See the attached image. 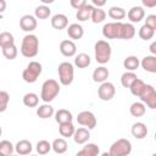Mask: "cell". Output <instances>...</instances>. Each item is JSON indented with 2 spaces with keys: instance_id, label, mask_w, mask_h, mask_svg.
I'll use <instances>...</instances> for the list:
<instances>
[{
  "instance_id": "obj_2",
  "label": "cell",
  "mask_w": 156,
  "mask_h": 156,
  "mask_svg": "<svg viewBox=\"0 0 156 156\" xmlns=\"http://www.w3.org/2000/svg\"><path fill=\"white\" fill-rule=\"evenodd\" d=\"M60 93V84L55 79H46L43 85H41V91H40V99L45 102L49 104Z\"/></svg>"
},
{
  "instance_id": "obj_14",
  "label": "cell",
  "mask_w": 156,
  "mask_h": 156,
  "mask_svg": "<svg viewBox=\"0 0 156 156\" xmlns=\"http://www.w3.org/2000/svg\"><path fill=\"white\" fill-rule=\"evenodd\" d=\"M33 150V146H32V143L27 139H22L20 140L16 145H15V151L17 152V155L20 156H26V155H29Z\"/></svg>"
},
{
  "instance_id": "obj_7",
  "label": "cell",
  "mask_w": 156,
  "mask_h": 156,
  "mask_svg": "<svg viewBox=\"0 0 156 156\" xmlns=\"http://www.w3.org/2000/svg\"><path fill=\"white\" fill-rule=\"evenodd\" d=\"M138 98H140V102H143L144 105L146 104V106L150 107L151 110L156 108V90L152 85L145 84L143 91Z\"/></svg>"
},
{
  "instance_id": "obj_35",
  "label": "cell",
  "mask_w": 156,
  "mask_h": 156,
  "mask_svg": "<svg viewBox=\"0 0 156 156\" xmlns=\"http://www.w3.org/2000/svg\"><path fill=\"white\" fill-rule=\"evenodd\" d=\"M13 150H15V146L12 145L11 141H9V140L0 141V154H2L4 156H11Z\"/></svg>"
},
{
  "instance_id": "obj_27",
  "label": "cell",
  "mask_w": 156,
  "mask_h": 156,
  "mask_svg": "<svg viewBox=\"0 0 156 156\" xmlns=\"http://www.w3.org/2000/svg\"><path fill=\"white\" fill-rule=\"evenodd\" d=\"M74 130H76V128H74V126H73L72 122L58 124V132H60L61 136H63V139H65V138H71V136H73Z\"/></svg>"
},
{
  "instance_id": "obj_34",
  "label": "cell",
  "mask_w": 156,
  "mask_h": 156,
  "mask_svg": "<svg viewBox=\"0 0 156 156\" xmlns=\"http://www.w3.org/2000/svg\"><path fill=\"white\" fill-rule=\"evenodd\" d=\"M136 74L134 72H124L122 76H121V84L124 87V88H129L133 82L136 79Z\"/></svg>"
},
{
  "instance_id": "obj_20",
  "label": "cell",
  "mask_w": 156,
  "mask_h": 156,
  "mask_svg": "<svg viewBox=\"0 0 156 156\" xmlns=\"http://www.w3.org/2000/svg\"><path fill=\"white\" fill-rule=\"evenodd\" d=\"M100 154V149L96 144L93 143H88L85 146H83V149L80 151H78L76 154V156H98Z\"/></svg>"
},
{
  "instance_id": "obj_26",
  "label": "cell",
  "mask_w": 156,
  "mask_h": 156,
  "mask_svg": "<svg viewBox=\"0 0 156 156\" xmlns=\"http://www.w3.org/2000/svg\"><path fill=\"white\" fill-rule=\"evenodd\" d=\"M37 115L39 118H50L54 115V107L50 104H43L37 108Z\"/></svg>"
},
{
  "instance_id": "obj_9",
  "label": "cell",
  "mask_w": 156,
  "mask_h": 156,
  "mask_svg": "<svg viewBox=\"0 0 156 156\" xmlns=\"http://www.w3.org/2000/svg\"><path fill=\"white\" fill-rule=\"evenodd\" d=\"M116 94V88L111 82H104L98 89V96L102 101H110Z\"/></svg>"
},
{
  "instance_id": "obj_43",
  "label": "cell",
  "mask_w": 156,
  "mask_h": 156,
  "mask_svg": "<svg viewBox=\"0 0 156 156\" xmlns=\"http://www.w3.org/2000/svg\"><path fill=\"white\" fill-rule=\"evenodd\" d=\"M145 26L150 27L151 29L156 30V15H149L146 16V20H145Z\"/></svg>"
},
{
  "instance_id": "obj_38",
  "label": "cell",
  "mask_w": 156,
  "mask_h": 156,
  "mask_svg": "<svg viewBox=\"0 0 156 156\" xmlns=\"http://www.w3.org/2000/svg\"><path fill=\"white\" fill-rule=\"evenodd\" d=\"M144 87H145V83H144L141 79L136 78V79L133 82V84L129 87V90H130V93H132L134 96H139L140 93L143 91Z\"/></svg>"
},
{
  "instance_id": "obj_48",
  "label": "cell",
  "mask_w": 156,
  "mask_h": 156,
  "mask_svg": "<svg viewBox=\"0 0 156 156\" xmlns=\"http://www.w3.org/2000/svg\"><path fill=\"white\" fill-rule=\"evenodd\" d=\"M155 48H156V43H152L151 46H150V51L152 52L154 56H155V54H156V49H155Z\"/></svg>"
},
{
  "instance_id": "obj_19",
  "label": "cell",
  "mask_w": 156,
  "mask_h": 156,
  "mask_svg": "<svg viewBox=\"0 0 156 156\" xmlns=\"http://www.w3.org/2000/svg\"><path fill=\"white\" fill-rule=\"evenodd\" d=\"M141 67L150 73H156V56L154 55H147L140 61Z\"/></svg>"
},
{
  "instance_id": "obj_28",
  "label": "cell",
  "mask_w": 156,
  "mask_h": 156,
  "mask_svg": "<svg viewBox=\"0 0 156 156\" xmlns=\"http://www.w3.org/2000/svg\"><path fill=\"white\" fill-rule=\"evenodd\" d=\"M129 112H130V115H132L133 117H141V116L145 115L146 107H145V105H144L143 102L136 101V102H133V104L130 105Z\"/></svg>"
},
{
  "instance_id": "obj_18",
  "label": "cell",
  "mask_w": 156,
  "mask_h": 156,
  "mask_svg": "<svg viewBox=\"0 0 156 156\" xmlns=\"http://www.w3.org/2000/svg\"><path fill=\"white\" fill-rule=\"evenodd\" d=\"M67 34H68V37H69L71 39L78 40V39H80V38L84 35V29H83V27H82L80 24H78V23H72V24H69V26L67 27Z\"/></svg>"
},
{
  "instance_id": "obj_6",
  "label": "cell",
  "mask_w": 156,
  "mask_h": 156,
  "mask_svg": "<svg viewBox=\"0 0 156 156\" xmlns=\"http://www.w3.org/2000/svg\"><path fill=\"white\" fill-rule=\"evenodd\" d=\"M108 152L112 156H128L132 152V143L128 139L121 138L110 146Z\"/></svg>"
},
{
  "instance_id": "obj_50",
  "label": "cell",
  "mask_w": 156,
  "mask_h": 156,
  "mask_svg": "<svg viewBox=\"0 0 156 156\" xmlns=\"http://www.w3.org/2000/svg\"><path fill=\"white\" fill-rule=\"evenodd\" d=\"M41 1H43V2H49V4L52 2V0H41Z\"/></svg>"
},
{
  "instance_id": "obj_15",
  "label": "cell",
  "mask_w": 156,
  "mask_h": 156,
  "mask_svg": "<svg viewBox=\"0 0 156 156\" xmlns=\"http://www.w3.org/2000/svg\"><path fill=\"white\" fill-rule=\"evenodd\" d=\"M51 26H52V28L58 29V30L65 29L68 26V18H67V16L63 15V13H56V15H54L51 17Z\"/></svg>"
},
{
  "instance_id": "obj_1",
  "label": "cell",
  "mask_w": 156,
  "mask_h": 156,
  "mask_svg": "<svg viewBox=\"0 0 156 156\" xmlns=\"http://www.w3.org/2000/svg\"><path fill=\"white\" fill-rule=\"evenodd\" d=\"M39 51V39L37 35L34 34H27L23 37L22 39V44H21V54L24 57H34L37 56Z\"/></svg>"
},
{
  "instance_id": "obj_36",
  "label": "cell",
  "mask_w": 156,
  "mask_h": 156,
  "mask_svg": "<svg viewBox=\"0 0 156 156\" xmlns=\"http://www.w3.org/2000/svg\"><path fill=\"white\" fill-rule=\"evenodd\" d=\"M34 13H35V17H37V18H39V20H45V18H48V17L50 16L51 10H50V7L46 6V5H40V6H38V7L35 9Z\"/></svg>"
},
{
  "instance_id": "obj_13",
  "label": "cell",
  "mask_w": 156,
  "mask_h": 156,
  "mask_svg": "<svg viewBox=\"0 0 156 156\" xmlns=\"http://www.w3.org/2000/svg\"><path fill=\"white\" fill-rule=\"evenodd\" d=\"M127 16H128V20L132 22V23H138V22H140L143 18H144V16H145V10L141 7V6H133L129 11H128V13H126Z\"/></svg>"
},
{
  "instance_id": "obj_5",
  "label": "cell",
  "mask_w": 156,
  "mask_h": 156,
  "mask_svg": "<svg viewBox=\"0 0 156 156\" xmlns=\"http://www.w3.org/2000/svg\"><path fill=\"white\" fill-rule=\"evenodd\" d=\"M41 71H43L41 63H39L38 61H30L28 63V66L23 69L22 78L27 83H34V82H37L38 77L41 74Z\"/></svg>"
},
{
  "instance_id": "obj_46",
  "label": "cell",
  "mask_w": 156,
  "mask_h": 156,
  "mask_svg": "<svg viewBox=\"0 0 156 156\" xmlns=\"http://www.w3.org/2000/svg\"><path fill=\"white\" fill-rule=\"evenodd\" d=\"M6 9V1L5 0H0V13L4 12Z\"/></svg>"
},
{
  "instance_id": "obj_16",
  "label": "cell",
  "mask_w": 156,
  "mask_h": 156,
  "mask_svg": "<svg viewBox=\"0 0 156 156\" xmlns=\"http://www.w3.org/2000/svg\"><path fill=\"white\" fill-rule=\"evenodd\" d=\"M130 132H132V135L135 139H144L147 135V127L143 122H136L132 126Z\"/></svg>"
},
{
  "instance_id": "obj_45",
  "label": "cell",
  "mask_w": 156,
  "mask_h": 156,
  "mask_svg": "<svg viewBox=\"0 0 156 156\" xmlns=\"http://www.w3.org/2000/svg\"><path fill=\"white\" fill-rule=\"evenodd\" d=\"M106 4L105 0H93V6H96L98 9H101V6H104Z\"/></svg>"
},
{
  "instance_id": "obj_4",
  "label": "cell",
  "mask_w": 156,
  "mask_h": 156,
  "mask_svg": "<svg viewBox=\"0 0 156 156\" xmlns=\"http://www.w3.org/2000/svg\"><path fill=\"white\" fill-rule=\"evenodd\" d=\"M57 73H58V80L62 85H69L73 82L74 77V68L71 62H61L57 67Z\"/></svg>"
},
{
  "instance_id": "obj_12",
  "label": "cell",
  "mask_w": 156,
  "mask_h": 156,
  "mask_svg": "<svg viewBox=\"0 0 156 156\" xmlns=\"http://www.w3.org/2000/svg\"><path fill=\"white\" fill-rule=\"evenodd\" d=\"M60 52L66 57H72L77 52V46L72 40H62L60 43Z\"/></svg>"
},
{
  "instance_id": "obj_44",
  "label": "cell",
  "mask_w": 156,
  "mask_h": 156,
  "mask_svg": "<svg viewBox=\"0 0 156 156\" xmlns=\"http://www.w3.org/2000/svg\"><path fill=\"white\" fill-rule=\"evenodd\" d=\"M88 2L85 1V0H71V6L72 7H74L76 10H79V9H82L83 6H85Z\"/></svg>"
},
{
  "instance_id": "obj_40",
  "label": "cell",
  "mask_w": 156,
  "mask_h": 156,
  "mask_svg": "<svg viewBox=\"0 0 156 156\" xmlns=\"http://www.w3.org/2000/svg\"><path fill=\"white\" fill-rule=\"evenodd\" d=\"M37 152L39 155H46L51 150V144L48 140H39L37 143Z\"/></svg>"
},
{
  "instance_id": "obj_21",
  "label": "cell",
  "mask_w": 156,
  "mask_h": 156,
  "mask_svg": "<svg viewBox=\"0 0 156 156\" xmlns=\"http://www.w3.org/2000/svg\"><path fill=\"white\" fill-rule=\"evenodd\" d=\"M93 9H94V6H93V5L87 4V5H85V6H83L82 9L77 10V13H76L77 20H78V21H80V22H84V21L90 20V17H91V12H93Z\"/></svg>"
},
{
  "instance_id": "obj_37",
  "label": "cell",
  "mask_w": 156,
  "mask_h": 156,
  "mask_svg": "<svg viewBox=\"0 0 156 156\" xmlns=\"http://www.w3.org/2000/svg\"><path fill=\"white\" fill-rule=\"evenodd\" d=\"M105 18H106V12H105L102 9H98V7H94V9H93L90 20H91L94 23H101Z\"/></svg>"
},
{
  "instance_id": "obj_24",
  "label": "cell",
  "mask_w": 156,
  "mask_h": 156,
  "mask_svg": "<svg viewBox=\"0 0 156 156\" xmlns=\"http://www.w3.org/2000/svg\"><path fill=\"white\" fill-rule=\"evenodd\" d=\"M51 149H52L56 154H58V155L65 154V152L67 151V149H68V145H67L66 139H63V138H57V139H55V140L52 141V144H51Z\"/></svg>"
},
{
  "instance_id": "obj_49",
  "label": "cell",
  "mask_w": 156,
  "mask_h": 156,
  "mask_svg": "<svg viewBox=\"0 0 156 156\" xmlns=\"http://www.w3.org/2000/svg\"><path fill=\"white\" fill-rule=\"evenodd\" d=\"M101 156H112V155H111L110 152H102V154H101Z\"/></svg>"
},
{
  "instance_id": "obj_41",
  "label": "cell",
  "mask_w": 156,
  "mask_h": 156,
  "mask_svg": "<svg viewBox=\"0 0 156 156\" xmlns=\"http://www.w3.org/2000/svg\"><path fill=\"white\" fill-rule=\"evenodd\" d=\"M17 54H18V50H17L16 45H11V46H9V48L2 49V55H4L7 60H13V58H16Z\"/></svg>"
},
{
  "instance_id": "obj_51",
  "label": "cell",
  "mask_w": 156,
  "mask_h": 156,
  "mask_svg": "<svg viewBox=\"0 0 156 156\" xmlns=\"http://www.w3.org/2000/svg\"><path fill=\"white\" fill-rule=\"evenodd\" d=\"M1 134H2V128L0 127V136H1Z\"/></svg>"
},
{
  "instance_id": "obj_52",
  "label": "cell",
  "mask_w": 156,
  "mask_h": 156,
  "mask_svg": "<svg viewBox=\"0 0 156 156\" xmlns=\"http://www.w3.org/2000/svg\"><path fill=\"white\" fill-rule=\"evenodd\" d=\"M11 156H20V155H11Z\"/></svg>"
},
{
  "instance_id": "obj_33",
  "label": "cell",
  "mask_w": 156,
  "mask_h": 156,
  "mask_svg": "<svg viewBox=\"0 0 156 156\" xmlns=\"http://www.w3.org/2000/svg\"><path fill=\"white\" fill-rule=\"evenodd\" d=\"M23 104L27 107H37L39 104V96L35 93H27L23 96Z\"/></svg>"
},
{
  "instance_id": "obj_11",
  "label": "cell",
  "mask_w": 156,
  "mask_h": 156,
  "mask_svg": "<svg viewBox=\"0 0 156 156\" xmlns=\"http://www.w3.org/2000/svg\"><path fill=\"white\" fill-rule=\"evenodd\" d=\"M37 18L32 15H24L20 20V27L24 32H33L37 28Z\"/></svg>"
},
{
  "instance_id": "obj_55",
  "label": "cell",
  "mask_w": 156,
  "mask_h": 156,
  "mask_svg": "<svg viewBox=\"0 0 156 156\" xmlns=\"http://www.w3.org/2000/svg\"><path fill=\"white\" fill-rule=\"evenodd\" d=\"M152 156H156V155H155V154H154V155H152Z\"/></svg>"
},
{
  "instance_id": "obj_53",
  "label": "cell",
  "mask_w": 156,
  "mask_h": 156,
  "mask_svg": "<svg viewBox=\"0 0 156 156\" xmlns=\"http://www.w3.org/2000/svg\"><path fill=\"white\" fill-rule=\"evenodd\" d=\"M30 156H38V155H30Z\"/></svg>"
},
{
  "instance_id": "obj_22",
  "label": "cell",
  "mask_w": 156,
  "mask_h": 156,
  "mask_svg": "<svg viewBox=\"0 0 156 156\" xmlns=\"http://www.w3.org/2000/svg\"><path fill=\"white\" fill-rule=\"evenodd\" d=\"M108 69L104 66H100L98 68L94 69L93 72V80L96 82V83H104L106 82V79L108 78Z\"/></svg>"
},
{
  "instance_id": "obj_8",
  "label": "cell",
  "mask_w": 156,
  "mask_h": 156,
  "mask_svg": "<svg viewBox=\"0 0 156 156\" xmlns=\"http://www.w3.org/2000/svg\"><path fill=\"white\" fill-rule=\"evenodd\" d=\"M122 22H108L102 27V35L106 39H121Z\"/></svg>"
},
{
  "instance_id": "obj_3",
  "label": "cell",
  "mask_w": 156,
  "mask_h": 156,
  "mask_svg": "<svg viewBox=\"0 0 156 156\" xmlns=\"http://www.w3.org/2000/svg\"><path fill=\"white\" fill-rule=\"evenodd\" d=\"M95 50V60L100 65H105L111 58V45L106 40H98L94 46Z\"/></svg>"
},
{
  "instance_id": "obj_17",
  "label": "cell",
  "mask_w": 156,
  "mask_h": 156,
  "mask_svg": "<svg viewBox=\"0 0 156 156\" xmlns=\"http://www.w3.org/2000/svg\"><path fill=\"white\" fill-rule=\"evenodd\" d=\"M89 138H90V132H89V129L80 127V128H78V129L74 130L73 140H74L76 144H79V145L85 144V143L89 140Z\"/></svg>"
},
{
  "instance_id": "obj_32",
  "label": "cell",
  "mask_w": 156,
  "mask_h": 156,
  "mask_svg": "<svg viewBox=\"0 0 156 156\" xmlns=\"http://www.w3.org/2000/svg\"><path fill=\"white\" fill-rule=\"evenodd\" d=\"M108 16L112 20H116L117 22H119V20H123L126 17V10L119 6H112L108 9Z\"/></svg>"
},
{
  "instance_id": "obj_39",
  "label": "cell",
  "mask_w": 156,
  "mask_h": 156,
  "mask_svg": "<svg viewBox=\"0 0 156 156\" xmlns=\"http://www.w3.org/2000/svg\"><path fill=\"white\" fill-rule=\"evenodd\" d=\"M154 34H155V30L151 29L150 27L145 26V24H143V26L140 27V29H139V37H140L143 40H150V39H152Z\"/></svg>"
},
{
  "instance_id": "obj_23",
  "label": "cell",
  "mask_w": 156,
  "mask_h": 156,
  "mask_svg": "<svg viewBox=\"0 0 156 156\" xmlns=\"http://www.w3.org/2000/svg\"><path fill=\"white\" fill-rule=\"evenodd\" d=\"M73 119V116L71 113V111L66 110V108H60L58 111L55 112V121L61 124V123H68V122H72Z\"/></svg>"
},
{
  "instance_id": "obj_54",
  "label": "cell",
  "mask_w": 156,
  "mask_h": 156,
  "mask_svg": "<svg viewBox=\"0 0 156 156\" xmlns=\"http://www.w3.org/2000/svg\"><path fill=\"white\" fill-rule=\"evenodd\" d=\"M0 156H4V155H2V154H0Z\"/></svg>"
},
{
  "instance_id": "obj_47",
  "label": "cell",
  "mask_w": 156,
  "mask_h": 156,
  "mask_svg": "<svg viewBox=\"0 0 156 156\" xmlns=\"http://www.w3.org/2000/svg\"><path fill=\"white\" fill-rule=\"evenodd\" d=\"M143 4H144L145 6H150V7H151V6H155V5H156V0H154L152 2H146V0H144Z\"/></svg>"
},
{
  "instance_id": "obj_31",
  "label": "cell",
  "mask_w": 156,
  "mask_h": 156,
  "mask_svg": "<svg viewBox=\"0 0 156 156\" xmlns=\"http://www.w3.org/2000/svg\"><path fill=\"white\" fill-rule=\"evenodd\" d=\"M11 45H15V38L10 32H1L0 33V46L1 49L9 48Z\"/></svg>"
},
{
  "instance_id": "obj_25",
  "label": "cell",
  "mask_w": 156,
  "mask_h": 156,
  "mask_svg": "<svg viewBox=\"0 0 156 156\" xmlns=\"http://www.w3.org/2000/svg\"><path fill=\"white\" fill-rule=\"evenodd\" d=\"M139 65H140V61H139V58H138L136 56H134V55L127 56V57L124 58V61H123V66H124V68H126L128 72L135 71V69L139 67Z\"/></svg>"
},
{
  "instance_id": "obj_10",
  "label": "cell",
  "mask_w": 156,
  "mask_h": 156,
  "mask_svg": "<svg viewBox=\"0 0 156 156\" xmlns=\"http://www.w3.org/2000/svg\"><path fill=\"white\" fill-rule=\"evenodd\" d=\"M77 122L78 124L87 127V129H93L96 126V117L90 111H82L77 116Z\"/></svg>"
},
{
  "instance_id": "obj_29",
  "label": "cell",
  "mask_w": 156,
  "mask_h": 156,
  "mask_svg": "<svg viewBox=\"0 0 156 156\" xmlns=\"http://www.w3.org/2000/svg\"><path fill=\"white\" fill-rule=\"evenodd\" d=\"M135 35V27L132 23H123L121 30V39L129 40Z\"/></svg>"
},
{
  "instance_id": "obj_42",
  "label": "cell",
  "mask_w": 156,
  "mask_h": 156,
  "mask_svg": "<svg viewBox=\"0 0 156 156\" xmlns=\"http://www.w3.org/2000/svg\"><path fill=\"white\" fill-rule=\"evenodd\" d=\"M9 101H10L9 93L5 91V90H0V112L6 111L7 105H9Z\"/></svg>"
},
{
  "instance_id": "obj_30",
  "label": "cell",
  "mask_w": 156,
  "mask_h": 156,
  "mask_svg": "<svg viewBox=\"0 0 156 156\" xmlns=\"http://www.w3.org/2000/svg\"><path fill=\"white\" fill-rule=\"evenodd\" d=\"M91 60H90V56L88 54H78L74 58V65L78 67V68H87L89 65H90Z\"/></svg>"
}]
</instances>
